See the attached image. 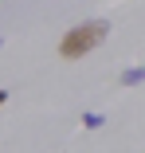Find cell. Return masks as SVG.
Here are the masks:
<instances>
[{
    "label": "cell",
    "mask_w": 145,
    "mask_h": 153,
    "mask_svg": "<svg viewBox=\"0 0 145 153\" xmlns=\"http://www.w3.org/2000/svg\"><path fill=\"white\" fill-rule=\"evenodd\" d=\"M110 36V20H86V24H75L63 32L59 39V59H82L90 55L94 47H102Z\"/></svg>",
    "instance_id": "obj_1"
},
{
    "label": "cell",
    "mask_w": 145,
    "mask_h": 153,
    "mask_svg": "<svg viewBox=\"0 0 145 153\" xmlns=\"http://www.w3.org/2000/svg\"><path fill=\"white\" fill-rule=\"evenodd\" d=\"M118 82H122V86H141V82H145V67H126Z\"/></svg>",
    "instance_id": "obj_2"
},
{
    "label": "cell",
    "mask_w": 145,
    "mask_h": 153,
    "mask_svg": "<svg viewBox=\"0 0 145 153\" xmlns=\"http://www.w3.org/2000/svg\"><path fill=\"white\" fill-rule=\"evenodd\" d=\"M102 122H106L102 114H82V126H86V130H98V126H102Z\"/></svg>",
    "instance_id": "obj_3"
},
{
    "label": "cell",
    "mask_w": 145,
    "mask_h": 153,
    "mask_svg": "<svg viewBox=\"0 0 145 153\" xmlns=\"http://www.w3.org/2000/svg\"><path fill=\"white\" fill-rule=\"evenodd\" d=\"M4 102H8V90H0V106H4Z\"/></svg>",
    "instance_id": "obj_4"
},
{
    "label": "cell",
    "mask_w": 145,
    "mask_h": 153,
    "mask_svg": "<svg viewBox=\"0 0 145 153\" xmlns=\"http://www.w3.org/2000/svg\"><path fill=\"white\" fill-rule=\"evenodd\" d=\"M0 43H4V39H0Z\"/></svg>",
    "instance_id": "obj_5"
}]
</instances>
